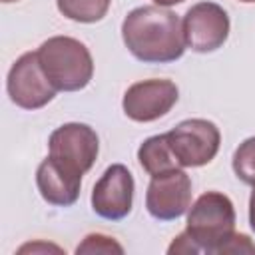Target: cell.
Masks as SVG:
<instances>
[{"mask_svg":"<svg viewBox=\"0 0 255 255\" xmlns=\"http://www.w3.org/2000/svg\"><path fill=\"white\" fill-rule=\"evenodd\" d=\"M126 48L141 62L167 64L185 52L183 22L161 6H139L122 24Z\"/></svg>","mask_w":255,"mask_h":255,"instance_id":"6da1fadb","label":"cell"},{"mask_svg":"<svg viewBox=\"0 0 255 255\" xmlns=\"http://www.w3.org/2000/svg\"><path fill=\"white\" fill-rule=\"evenodd\" d=\"M36 52L44 74L58 92H78L90 84L94 76V60L80 40L54 36L42 42Z\"/></svg>","mask_w":255,"mask_h":255,"instance_id":"7a4b0ae2","label":"cell"},{"mask_svg":"<svg viewBox=\"0 0 255 255\" xmlns=\"http://www.w3.org/2000/svg\"><path fill=\"white\" fill-rule=\"evenodd\" d=\"M235 209L227 195L207 191L197 197L187 213L185 233L205 253H217L219 247L235 233Z\"/></svg>","mask_w":255,"mask_h":255,"instance_id":"3957f363","label":"cell"},{"mask_svg":"<svg viewBox=\"0 0 255 255\" xmlns=\"http://www.w3.org/2000/svg\"><path fill=\"white\" fill-rule=\"evenodd\" d=\"M165 135L181 167H201L209 163L217 155L221 143L217 126L201 118L183 120Z\"/></svg>","mask_w":255,"mask_h":255,"instance_id":"277c9868","label":"cell"},{"mask_svg":"<svg viewBox=\"0 0 255 255\" xmlns=\"http://www.w3.org/2000/svg\"><path fill=\"white\" fill-rule=\"evenodd\" d=\"M6 88L10 100L24 110L44 108L48 102L54 100L58 92L44 74L42 64L38 60V52H26L12 64Z\"/></svg>","mask_w":255,"mask_h":255,"instance_id":"5b68a950","label":"cell"},{"mask_svg":"<svg viewBox=\"0 0 255 255\" xmlns=\"http://www.w3.org/2000/svg\"><path fill=\"white\" fill-rule=\"evenodd\" d=\"M185 46L193 52L207 54L221 48L229 36V16L215 2H199L183 16Z\"/></svg>","mask_w":255,"mask_h":255,"instance_id":"8992f818","label":"cell"},{"mask_svg":"<svg viewBox=\"0 0 255 255\" xmlns=\"http://www.w3.org/2000/svg\"><path fill=\"white\" fill-rule=\"evenodd\" d=\"M191 205V179L181 169H171L153 175L147 193L145 207L151 217L159 221H171L181 217Z\"/></svg>","mask_w":255,"mask_h":255,"instance_id":"52a82bcc","label":"cell"},{"mask_svg":"<svg viewBox=\"0 0 255 255\" xmlns=\"http://www.w3.org/2000/svg\"><path fill=\"white\" fill-rule=\"evenodd\" d=\"M179 90L171 80L135 82L124 94V114L133 122H153L163 118L177 102Z\"/></svg>","mask_w":255,"mask_h":255,"instance_id":"ba28073f","label":"cell"},{"mask_svg":"<svg viewBox=\"0 0 255 255\" xmlns=\"http://www.w3.org/2000/svg\"><path fill=\"white\" fill-rule=\"evenodd\" d=\"M133 203V177L122 163L110 165L92 189V209L110 221L124 219Z\"/></svg>","mask_w":255,"mask_h":255,"instance_id":"9c48e42d","label":"cell"},{"mask_svg":"<svg viewBox=\"0 0 255 255\" xmlns=\"http://www.w3.org/2000/svg\"><path fill=\"white\" fill-rule=\"evenodd\" d=\"M48 147L52 157L86 173L98 157L100 141H98V133L90 126L74 122L54 129L50 135Z\"/></svg>","mask_w":255,"mask_h":255,"instance_id":"30bf717a","label":"cell"},{"mask_svg":"<svg viewBox=\"0 0 255 255\" xmlns=\"http://www.w3.org/2000/svg\"><path fill=\"white\" fill-rule=\"evenodd\" d=\"M82 171L62 163L60 159L48 155L36 171V185L44 201L50 205L68 207L76 203L82 187Z\"/></svg>","mask_w":255,"mask_h":255,"instance_id":"8fae6325","label":"cell"},{"mask_svg":"<svg viewBox=\"0 0 255 255\" xmlns=\"http://www.w3.org/2000/svg\"><path fill=\"white\" fill-rule=\"evenodd\" d=\"M137 159H139V165L151 177L181 167L179 161L175 159L171 147H169V141H167V135L165 133L147 137L139 145V149H137Z\"/></svg>","mask_w":255,"mask_h":255,"instance_id":"7c38bea8","label":"cell"},{"mask_svg":"<svg viewBox=\"0 0 255 255\" xmlns=\"http://www.w3.org/2000/svg\"><path fill=\"white\" fill-rule=\"evenodd\" d=\"M110 4L112 0H56L58 10L66 18L82 24L100 22L108 14Z\"/></svg>","mask_w":255,"mask_h":255,"instance_id":"4fadbf2b","label":"cell"},{"mask_svg":"<svg viewBox=\"0 0 255 255\" xmlns=\"http://www.w3.org/2000/svg\"><path fill=\"white\" fill-rule=\"evenodd\" d=\"M233 171L243 183L255 185V135L247 137L235 149V153H233Z\"/></svg>","mask_w":255,"mask_h":255,"instance_id":"5bb4252c","label":"cell"},{"mask_svg":"<svg viewBox=\"0 0 255 255\" xmlns=\"http://www.w3.org/2000/svg\"><path fill=\"white\" fill-rule=\"evenodd\" d=\"M76 253H124V247L108 235L102 233H90L86 239L76 247Z\"/></svg>","mask_w":255,"mask_h":255,"instance_id":"9a60e30c","label":"cell"},{"mask_svg":"<svg viewBox=\"0 0 255 255\" xmlns=\"http://www.w3.org/2000/svg\"><path fill=\"white\" fill-rule=\"evenodd\" d=\"M225 253H255V243L243 233H233L217 251V255Z\"/></svg>","mask_w":255,"mask_h":255,"instance_id":"2e32d148","label":"cell"},{"mask_svg":"<svg viewBox=\"0 0 255 255\" xmlns=\"http://www.w3.org/2000/svg\"><path fill=\"white\" fill-rule=\"evenodd\" d=\"M167 253H169V255H173V253H201V249H199L197 243L183 231V233H179V235L173 239V243L169 245Z\"/></svg>","mask_w":255,"mask_h":255,"instance_id":"e0dca14e","label":"cell"},{"mask_svg":"<svg viewBox=\"0 0 255 255\" xmlns=\"http://www.w3.org/2000/svg\"><path fill=\"white\" fill-rule=\"evenodd\" d=\"M249 225L255 231V185H253V191H251V197H249Z\"/></svg>","mask_w":255,"mask_h":255,"instance_id":"ac0fdd59","label":"cell"},{"mask_svg":"<svg viewBox=\"0 0 255 255\" xmlns=\"http://www.w3.org/2000/svg\"><path fill=\"white\" fill-rule=\"evenodd\" d=\"M36 249H54V251H60L56 245H24L20 249V253H24V251H36Z\"/></svg>","mask_w":255,"mask_h":255,"instance_id":"d6986e66","label":"cell"},{"mask_svg":"<svg viewBox=\"0 0 255 255\" xmlns=\"http://www.w3.org/2000/svg\"><path fill=\"white\" fill-rule=\"evenodd\" d=\"M157 6H175V4H181L183 0H153Z\"/></svg>","mask_w":255,"mask_h":255,"instance_id":"ffe728a7","label":"cell"},{"mask_svg":"<svg viewBox=\"0 0 255 255\" xmlns=\"http://www.w3.org/2000/svg\"><path fill=\"white\" fill-rule=\"evenodd\" d=\"M2 2H6V4H8V2H18V0H2Z\"/></svg>","mask_w":255,"mask_h":255,"instance_id":"44dd1931","label":"cell"},{"mask_svg":"<svg viewBox=\"0 0 255 255\" xmlns=\"http://www.w3.org/2000/svg\"><path fill=\"white\" fill-rule=\"evenodd\" d=\"M239 2H255V0H239Z\"/></svg>","mask_w":255,"mask_h":255,"instance_id":"7402d4cb","label":"cell"}]
</instances>
